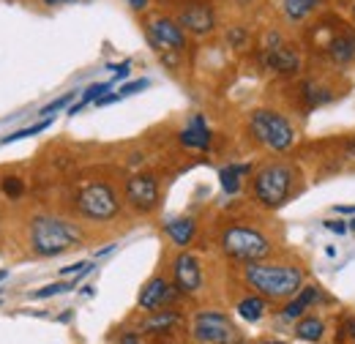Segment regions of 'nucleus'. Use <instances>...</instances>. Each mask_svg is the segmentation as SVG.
Returning a JSON list of instances; mask_svg holds the SVG:
<instances>
[{"instance_id": "29", "label": "nucleus", "mask_w": 355, "mask_h": 344, "mask_svg": "<svg viewBox=\"0 0 355 344\" xmlns=\"http://www.w3.org/2000/svg\"><path fill=\"white\" fill-rule=\"evenodd\" d=\"M150 83L148 80H137V83H129V85L121 87V96H132V93H139L142 87H148Z\"/></svg>"}, {"instance_id": "19", "label": "nucleus", "mask_w": 355, "mask_h": 344, "mask_svg": "<svg viewBox=\"0 0 355 344\" xmlns=\"http://www.w3.org/2000/svg\"><path fill=\"white\" fill-rule=\"evenodd\" d=\"M320 0H282V8H284V17L290 22H304L306 17H311L317 11Z\"/></svg>"}, {"instance_id": "38", "label": "nucleus", "mask_w": 355, "mask_h": 344, "mask_svg": "<svg viewBox=\"0 0 355 344\" xmlns=\"http://www.w3.org/2000/svg\"><path fill=\"white\" fill-rule=\"evenodd\" d=\"M266 344H284V342H266Z\"/></svg>"}, {"instance_id": "14", "label": "nucleus", "mask_w": 355, "mask_h": 344, "mask_svg": "<svg viewBox=\"0 0 355 344\" xmlns=\"http://www.w3.org/2000/svg\"><path fill=\"white\" fill-rule=\"evenodd\" d=\"M173 301H175V290L162 276L150 279L139 293V309H145V311H159L162 306H167Z\"/></svg>"}, {"instance_id": "6", "label": "nucleus", "mask_w": 355, "mask_h": 344, "mask_svg": "<svg viewBox=\"0 0 355 344\" xmlns=\"http://www.w3.org/2000/svg\"><path fill=\"white\" fill-rule=\"evenodd\" d=\"M222 252L238 262H260L266 259L273 246L266 235L254 227H227L222 232Z\"/></svg>"}, {"instance_id": "20", "label": "nucleus", "mask_w": 355, "mask_h": 344, "mask_svg": "<svg viewBox=\"0 0 355 344\" xmlns=\"http://www.w3.org/2000/svg\"><path fill=\"white\" fill-rule=\"evenodd\" d=\"M249 172H252V167H249V164H230V167L219 170L222 189L227 191V194H238V189H241V180H243Z\"/></svg>"}, {"instance_id": "34", "label": "nucleus", "mask_w": 355, "mask_h": 344, "mask_svg": "<svg viewBox=\"0 0 355 344\" xmlns=\"http://www.w3.org/2000/svg\"><path fill=\"white\" fill-rule=\"evenodd\" d=\"M46 6H66V3H74V0H42Z\"/></svg>"}, {"instance_id": "17", "label": "nucleus", "mask_w": 355, "mask_h": 344, "mask_svg": "<svg viewBox=\"0 0 355 344\" xmlns=\"http://www.w3.org/2000/svg\"><path fill=\"white\" fill-rule=\"evenodd\" d=\"M317 298H320L317 287H311V284L309 287H301V290L293 295V301L282 309V317H284V320H298V317H301V314H304V311H306Z\"/></svg>"}, {"instance_id": "28", "label": "nucleus", "mask_w": 355, "mask_h": 344, "mask_svg": "<svg viewBox=\"0 0 355 344\" xmlns=\"http://www.w3.org/2000/svg\"><path fill=\"white\" fill-rule=\"evenodd\" d=\"M325 230H331V232H336V235H345V232L350 230V224L336 221V218H328V221H325Z\"/></svg>"}, {"instance_id": "32", "label": "nucleus", "mask_w": 355, "mask_h": 344, "mask_svg": "<svg viewBox=\"0 0 355 344\" xmlns=\"http://www.w3.org/2000/svg\"><path fill=\"white\" fill-rule=\"evenodd\" d=\"M345 331H347V336H350V339H353V344H355V317L345 322Z\"/></svg>"}, {"instance_id": "15", "label": "nucleus", "mask_w": 355, "mask_h": 344, "mask_svg": "<svg viewBox=\"0 0 355 344\" xmlns=\"http://www.w3.org/2000/svg\"><path fill=\"white\" fill-rule=\"evenodd\" d=\"M180 142L186 148H194V150H205L211 145V129L205 123L202 115H191V121L186 123V129L180 131Z\"/></svg>"}, {"instance_id": "24", "label": "nucleus", "mask_w": 355, "mask_h": 344, "mask_svg": "<svg viewBox=\"0 0 355 344\" xmlns=\"http://www.w3.org/2000/svg\"><path fill=\"white\" fill-rule=\"evenodd\" d=\"M69 290H74V282H58V284H49L44 290H39V293H33V298H52V295H60V293H69Z\"/></svg>"}, {"instance_id": "27", "label": "nucleus", "mask_w": 355, "mask_h": 344, "mask_svg": "<svg viewBox=\"0 0 355 344\" xmlns=\"http://www.w3.org/2000/svg\"><path fill=\"white\" fill-rule=\"evenodd\" d=\"M74 98V93H66V96H60V98H55L52 104H46V107H42V112L39 115H52V112H58V110H63L69 101Z\"/></svg>"}, {"instance_id": "13", "label": "nucleus", "mask_w": 355, "mask_h": 344, "mask_svg": "<svg viewBox=\"0 0 355 344\" xmlns=\"http://www.w3.org/2000/svg\"><path fill=\"white\" fill-rule=\"evenodd\" d=\"M266 63L268 69H273L276 74H295L301 69V55H298V49L293 44L276 39V44L268 46Z\"/></svg>"}, {"instance_id": "7", "label": "nucleus", "mask_w": 355, "mask_h": 344, "mask_svg": "<svg viewBox=\"0 0 355 344\" xmlns=\"http://www.w3.org/2000/svg\"><path fill=\"white\" fill-rule=\"evenodd\" d=\"M77 211L90 218V221H110L115 218L121 211V203H118V194L110 183L104 180H93L85 183L77 194Z\"/></svg>"}, {"instance_id": "4", "label": "nucleus", "mask_w": 355, "mask_h": 344, "mask_svg": "<svg viewBox=\"0 0 355 344\" xmlns=\"http://www.w3.org/2000/svg\"><path fill=\"white\" fill-rule=\"evenodd\" d=\"M314 36H320L314 46L322 49L336 66H347L355 60V31L350 25H345L342 19L336 17H322L314 31Z\"/></svg>"}, {"instance_id": "35", "label": "nucleus", "mask_w": 355, "mask_h": 344, "mask_svg": "<svg viewBox=\"0 0 355 344\" xmlns=\"http://www.w3.org/2000/svg\"><path fill=\"white\" fill-rule=\"evenodd\" d=\"M123 344H139V339H137V336H126V339H123Z\"/></svg>"}, {"instance_id": "33", "label": "nucleus", "mask_w": 355, "mask_h": 344, "mask_svg": "<svg viewBox=\"0 0 355 344\" xmlns=\"http://www.w3.org/2000/svg\"><path fill=\"white\" fill-rule=\"evenodd\" d=\"M334 211H336V214H353L355 216V205H336Z\"/></svg>"}, {"instance_id": "21", "label": "nucleus", "mask_w": 355, "mask_h": 344, "mask_svg": "<svg viewBox=\"0 0 355 344\" xmlns=\"http://www.w3.org/2000/svg\"><path fill=\"white\" fill-rule=\"evenodd\" d=\"M266 309H268V303L263 295H249V298H243V301L238 303V314H241L246 322H257V320H263Z\"/></svg>"}, {"instance_id": "12", "label": "nucleus", "mask_w": 355, "mask_h": 344, "mask_svg": "<svg viewBox=\"0 0 355 344\" xmlns=\"http://www.w3.org/2000/svg\"><path fill=\"white\" fill-rule=\"evenodd\" d=\"M178 22H180L183 31H189V33H194V36H208V33H214V28H216V14H214V8L205 6V3H191V6H186V8L180 11Z\"/></svg>"}, {"instance_id": "30", "label": "nucleus", "mask_w": 355, "mask_h": 344, "mask_svg": "<svg viewBox=\"0 0 355 344\" xmlns=\"http://www.w3.org/2000/svg\"><path fill=\"white\" fill-rule=\"evenodd\" d=\"M126 6H129L132 11H137V14H142V11L150 6V0H126Z\"/></svg>"}, {"instance_id": "11", "label": "nucleus", "mask_w": 355, "mask_h": 344, "mask_svg": "<svg viewBox=\"0 0 355 344\" xmlns=\"http://www.w3.org/2000/svg\"><path fill=\"white\" fill-rule=\"evenodd\" d=\"M173 276H175V290L183 295H194L202 287V268L200 259L194 255H178L175 265H173Z\"/></svg>"}, {"instance_id": "9", "label": "nucleus", "mask_w": 355, "mask_h": 344, "mask_svg": "<svg viewBox=\"0 0 355 344\" xmlns=\"http://www.w3.org/2000/svg\"><path fill=\"white\" fill-rule=\"evenodd\" d=\"M145 33L159 52H183L186 49V31L180 28L178 19L153 17L145 22Z\"/></svg>"}, {"instance_id": "8", "label": "nucleus", "mask_w": 355, "mask_h": 344, "mask_svg": "<svg viewBox=\"0 0 355 344\" xmlns=\"http://www.w3.org/2000/svg\"><path fill=\"white\" fill-rule=\"evenodd\" d=\"M191 336L200 344H235L238 342V328L222 311H200L194 317Z\"/></svg>"}, {"instance_id": "37", "label": "nucleus", "mask_w": 355, "mask_h": 344, "mask_svg": "<svg viewBox=\"0 0 355 344\" xmlns=\"http://www.w3.org/2000/svg\"><path fill=\"white\" fill-rule=\"evenodd\" d=\"M6 276H8V270H0V282H3V279H6Z\"/></svg>"}, {"instance_id": "26", "label": "nucleus", "mask_w": 355, "mask_h": 344, "mask_svg": "<svg viewBox=\"0 0 355 344\" xmlns=\"http://www.w3.org/2000/svg\"><path fill=\"white\" fill-rule=\"evenodd\" d=\"M3 191H6L11 200H17V197H22L25 186H22V180H19V178H6V180H3Z\"/></svg>"}, {"instance_id": "18", "label": "nucleus", "mask_w": 355, "mask_h": 344, "mask_svg": "<svg viewBox=\"0 0 355 344\" xmlns=\"http://www.w3.org/2000/svg\"><path fill=\"white\" fill-rule=\"evenodd\" d=\"M180 322V314L173 311V309H159V311H150V317L142 322V331L148 334H164L170 328H175Z\"/></svg>"}, {"instance_id": "16", "label": "nucleus", "mask_w": 355, "mask_h": 344, "mask_svg": "<svg viewBox=\"0 0 355 344\" xmlns=\"http://www.w3.org/2000/svg\"><path fill=\"white\" fill-rule=\"evenodd\" d=\"M164 230H167V235H170V241H173L175 246L186 249V246L194 241L197 224H194V218H189V216H178V218H170V221L164 224Z\"/></svg>"}, {"instance_id": "23", "label": "nucleus", "mask_w": 355, "mask_h": 344, "mask_svg": "<svg viewBox=\"0 0 355 344\" xmlns=\"http://www.w3.org/2000/svg\"><path fill=\"white\" fill-rule=\"evenodd\" d=\"M107 90H110V83H96V85H90L88 90L83 93V98H80V101H77V104H74L69 112H71V115H74V112H80V110H83L88 101H93V98H101Z\"/></svg>"}, {"instance_id": "5", "label": "nucleus", "mask_w": 355, "mask_h": 344, "mask_svg": "<svg viewBox=\"0 0 355 344\" xmlns=\"http://www.w3.org/2000/svg\"><path fill=\"white\" fill-rule=\"evenodd\" d=\"M249 131L260 145H266L268 150H276V153L290 150L295 142L293 123L276 110H254L249 118Z\"/></svg>"}, {"instance_id": "2", "label": "nucleus", "mask_w": 355, "mask_h": 344, "mask_svg": "<svg viewBox=\"0 0 355 344\" xmlns=\"http://www.w3.org/2000/svg\"><path fill=\"white\" fill-rule=\"evenodd\" d=\"M80 230L71 221L58 216H36L31 221V246L42 257H58L74 246H80Z\"/></svg>"}, {"instance_id": "31", "label": "nucleus", "mask_w": 355, "mask_h": 344, "mask_svg": "<svg viewBox=\"0 0 355 344\" xmlns=\"http://www.w3.org/2000/svg\"><path fill=\"white\" fill-rule=\"evenodd\" d=\"M129 66H132L129 60H123L121 66H112V71H115V77H126V74H129Z\"/></svg>"}, {"instance_id": "3", "label": "nucleus", "mask_w": 355, "mask_h": 344, "mask_svg": "<svg viewBox=\"0 0 355 344\" xmlns=\"http://www.w3.org/2000/svg\"><path fill=\"white\" fill-rule=\"evenodd\" d=\"M295 178H298V172H295L293 164H284V162L266 164L254 175V197H257V203L266 205V208L284 205L290 200V194H293Z\"/></svg>"}, {"instance_id": "10", "label": "nucleus", "mask_w": 355, "mask_h": 344, "mask_svg": "<svg viewBox=\"0 0 355 344\" xmlns=\"http://www.w3.org/2000/svg\"><path fill=\"white\" fill-rule=\"evenodd\" d=\"M126 200L134 211L150 214L159 205V180L150 172H137L126 180Z\"/></svg>"}, {"instance_id": "36", "label": "nucleus", "mask_w": 355, "mask_h": 344, "mask_svg": "<svg viewBox=\"0 0 355 344\" xmlns=\"http://www.w3.org/2000/svg\"><path fill=\"white\" fill-rule=\"evenodd\" d=\"M350 17H353V22H355V0L350 3Z\"/></svg>"}, {"instance_id": "25", "label": "nucleus", "mask_w": 355, "mask_h": 344, "mask_svg": "<svg viewBox=\"0 0 355 344\" xmlns=\"http://www.w3.org/2000/svg\"><path fill=\"white\" fill-rule=\"evenodd\" d=\"M49 123L52 121H42V123H36V126H31V129H19V131H14V134H8L3 142L8 145V142H17V139H22V137H33V134H39V131H44L49 129Z\"/></svg>"}, {"instance_id": "22", "label": "nucleus", "mask_w": 355, "mask_h": 344, "mask_svg": "<svg viewBox=\"0 0 355 344\" xmlns=\"http://www.w3.org/2000/svg\"><path fill=\"white\" fill-rule=\"evenodd\" d=\"M295 334H298V339H304V342H320L322 334H325V322H322L320 317H304V320L295 325Z\"/></svg>"}, {"instance_id": "1", "label": "nucleus", "mask_w": 355, "mask_h": 344, "mask_svg": "<svg viewBox=\"0 0 355 344\" xmlns=\"http://www.w3.org/2000/svg\"><path fill=\"white\" fill-rule=\"evenodd\" d=\"M246 284L270 301H284L293 298L304 287V270L298 265H284V262H249L246 270Z\"/></svg>"}]
</instances>
